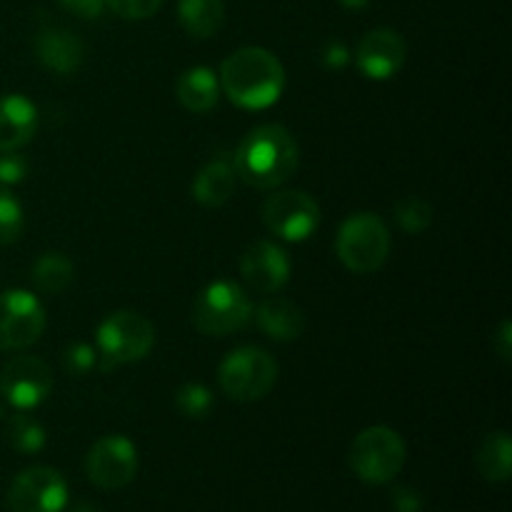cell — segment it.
Segmentation results:
<instances>
[{
    "instance_id": "cell-7",
    "label": "cell",
    "mask_w": 512,
    "mask_h": 512,
    "mask_svg": "<svg viewBox=\"0 0 512 512\" xmlns=\"http://www.w3.org/2000/svg\"><path fill=\"white\" fill-rule=\"evenodd\" d=\"M253 318V305L245 290L230 280H215L200 290L193 305V325L198 333L223 338L245 328Z\"/></svg>"
},
{
    "instance_id": "cell-31",
    "label": "cell",
    "mask_w": 512,
    "mask_h": 512,
    "mask_svg": "<svg viewBox=\"0 0 512 512\" xmlns=\"http://www.w3.org/2000/svg\"><path fill=\"white\" fill-rule=\"evenodd\" d=\"M58 3L63 5L65 10H70V13H75L78 18L85 20L98 18L105 8V0H58Z\"/></svg>"
},
{
    "instance_id": "cell-13",
    "label": "cell",
    "mask_w": 512,
    "mask_h": 512,
    "mask_svg": "<svg viewBox=\"0 0 512 512\" xmlns=\"http://www.w3.org/2000/svg\"><path fill=\"white\" fill-rule=\"evenodd\" d=\"M240 275L255 293H278L290 280L288 253L270 240H258L240 258Z\"/></svg>"
},
{
    "instance_id": "cell-2",
    "label": "cell",
    "mask_w": 512,
    "mask_h": 512,
    "mask_svg": "<svg viewBox=\"0 0 512 512\" xmlns=\"http://www.w3.org/2000/svg\"><path fill=\"white\" fill-rule=\"evenodd\" d=\"M220 88L238 108L265 110L283 95V63L265 48H240L225 58Z\"/></svg>"
},
{
    "instance_id": "cell-16",
    "label": "cell",
    "mask_w": 512,
    "mask_h": 512,
    "mask_svg": "<svg viewBox=\"0 0 512 512\" xmlns=\"http://www.w3.org/2000/svg\"><path fill=\"white\" fill-rule=\"evenodd\" d=\"M38 130V108L25 95H0V153L18 150Z\"/></svg>"
},
{
    "instance_id": "cell-35",
    "label": "cell",
    "mask_w": 512,
    "mask_h": 512,
    "mask_svg": "<svg viewBox=\"0 0 512 512\" xmlns=\"http://www.w3.org/2000/svg\"><path fill=\"white\" fill-rule=\"evenodd\" d=\"M70 512H103V510H100L98 505H93V503H78Z\"/></svg>"
},
{
    "instance_id": "cell-8",
    "label": "cell",
    "mask_w": 512,
    "mask_h": 512,
    "mask_svg": "<svg viewBox=\"0 0 512 512\" xmlns=\"http://www.w3.org/2000/svg\"><path fill=\"white\" fill-rule=\"evenodd\" d=\"M5 503L10 512H63L68 505V483L58 470L35 465L15 475Z\"/></svg>"
},
{
    "instance_id": "cell-23",
    "label": "cell",
    "mask_w": 512,
    "mask_h": 512,
    "mask_svg": "<svg viewBox=\"0 0 512 512\" xmlns=\"http://www.w3.org/2000/svg\"><path fill=\"white\" fill-rule=\"evenodd\" d=\"M8 440L18 453H40L45 445V430L40 428L38 420L25 415V410H20L8 420Z\"/></svg>"
},
{
    "instance_id": "cell-20",
    "label": "cell",
    "mask_w": 512,
    "mask_h": 512,
    "mask_svg": "<svg viewBox=\"0 0 512 512\" xmlns=\"http://www.w3.org/2000/svg\"><path fill=\"white\" fill-rule=\"evenodd\" d=\"M178 18L193 38H213L225 20L223 0H180Z\"/></svg>"
},
{
    "instance_id": "cell-4",
    "label": "cell",
    "mask_w": 512,
    "mask_h": 512,
    "mask_svg": "<svg viewBox=\"0 0 512 512\" xmlns=\"http://www.w3.org/2000/svg\"><path fill=\"white\" fill-rule=\"evenodd\" d=\"M335 253L350 273H375L390 255L388 225L373 213L350 215L338 230Z\"/></svg>"
},
{
    "instance_id": "cell-18",
    "label": "cell",
    "mask_w": 512,
    "mask_h": 512,
    "mask_svg": "<svg viewBox=\"0 0 512 512\" xmlns=\"http://www.w3.org/2000/svg\"><path fill=\"white\" fill-rule=\"evenodd\" d=\"M235 173L233 158L228 155H218L215 160H210L203 170L198 173L193 183V198L198 200L203 208H220L230 200L235 190Z\"/></svg>"
},
{
    "instance_id": "cell-25",
    "label": "cell",
    "mask_w": 512,
    "mask_h": 512,
    "mask_svg": "<svg viewBox=\"0 0 512 512\" xmlns=\"http://www.w3.org/2000/svg\"><path fill=\"white\" fill-rule=\"evenodd\" d=\"M23 208L5 185H0V245H10L23 233Z\"/></svg>"
},
{
    "instance_id": "cell-15",
    "label": "cell",
    "mask_w": 512,
    "mask_h": 512,
    "mask_svg": "<svg viewBox=\"0 0 512 512\" xmlns=\"http://www.w3.org/2000/svg\"><path fill=\"white\" fill-rule=\"evenodd\" d=\"M35 53H38V60L48 70L58 75H70L83 63L85 45L70 30L50 25V28L40 30L38 38H35Z\"/></svg>"
},
{
    "instance_id": "cell-24",
    "label": "cell",
    "mask_w": 512,
    "mask_h": 512,
    "mask_svg": "<svg viewBox=\"0 0 512 512\" xmlns=\"http://www.w3.org/2000/svg\"><path fill=\"white\" fill-rule=\"evenodd\" d=\"M395 220H398V225L405 233L420 235L433 223V208L423 198H413L410 195V198H403L395 205Z\"/></svg>"
},
{
    "instance_id": "cell-1",
    "label": "cell",
    "mask_w": 512,
    "mask_h": 512,
    "mask_svg": "<svg viewBox=\"0 0 512 512\" xmlns=\"http://www.w3.org/2000/svg\"><path fill=\"white\" fill-rule=\"evenodd\" d=\"M300 150L283 125H258L250 130L233 155L235 173L243 183L258 190L283 185L298 168Z\"/></svg>"
},
{
    "instance_id": "cell-12",
    "label": "cell",
    "mask_w": 512,
    "mask_h": 512,
    "mask_svg": "<svg viewBox=\"0 0 512 512\" xmlns=\"http://www.w3.org/2000/svg\"><path fill=\"white\" fill-rule=\"evenodd\" d=\"M53 390V373L35 355H18L0 373V395L15 410H33Z\"/></svg>"
},
{
    "instance_id": "cell-5",
    "label": "cell",
    "mask_w": 512,
    "mask_h": 512,
    "mask_svg": "<svg viewBox=\"0 0 512 512\" xmlns=\"http://www.w3.org/2000/svg\"><path fill=\"white\" fill-rule=\"evenodd\" d=\"M350 468L363 483H393L405 465V443L395 430L373 425L355 435L350 445Z\"/></svg>"
},
{
    "instance_id": "cell-28",
    "label": "cell",
    "mask_w": 512,
    "mask_h": 512,
    "mask_svg": "<svg viewBox=\"0 0 512 512\" xmlns=\"http://www.w3.org/2000/svg\"><path fill=\"white\" fill-rule=\"evenodd\" d=\"M105 5H108L115 15H120V18L143 20L158 13L163 0H105Z\"/></svg>"
},
{
    "instance_id": "cell-3",
    "label": "cell",
    "mask_w": 512,
    "mask_h": 512,
    "mask_svg": "<svg viewBox=\"0 0 512 512\" xmlns=\"http://www.w3.org/2000/svg\"><path fill=\"white\" fill-rule=\"evenodd\" d=\"M98 368L103 373L118 365L138 363L155 345V328L148 318L133 310L110 313L98 328Z\"/></svg>"
},
{
    "instance_id": "cell-19",
    "label": "cell",
    "mask_w": 512,
    "mask_h": 512,
    "mask_svg": "<svg viewBox=\"0 0 512 512\" xmlns=\"http://www.w3.org/2000/svg\"><path fill=\"white\" fill-rule=\"evenodd\" d=\"M175 93H178L180 105L185 110L203 115L218 105L220 83L213 70L203 68V65H195V68H188L180 75L178 85H175Z\"/></svg>"
},
{
    "instance_id": "cell-27",
    "label": "cell",
    "mask_w": 512,
    "mask_h": 512,
    "mask_svg": "<svg viewBox=\"0 0 512 512\" xmlns=\"http://www.w3.org/2000/svg\"><path fill=\"white\" fill-rule=\"evenodd\" d=\"M98 358H100L98 348H93V345H88V343H75L65 350L63 363H65V370H68V373L85 375V373H90L93 368H98Z\"/></svg>"
},
{
    "instance_id": "cell-30",
    "label": "cell",
    "mask_w": 512,
    "mask_h": 512,
    "mask_svg": "<svg viewBox=\"0 0 512 512\" xmlns=\"http://www.w3.org/2000/svg\"><path fill=\"white\" fill-rule=\"evenodd\" d=\"M393 508L395 512H420L423 510V498L410 485H398L393 490Z\"/></svg>"
},
{
    "instance_id": "cell-21",
    "label": "cell",
    "mask_w": 512,
    "mask_h": 512,
    "mask_svg": "<svg viewBox=\"0 0 512 512\" xmlns=\"http://www.w3.org/2000/svg\"><path fill=\"white\" fill-rule=\"evenodd\" d=\"M475 465L488 483H508L512 473V443L508 433L503 430L490 433L478 448Z\"/></svg>"
},
{
    "instance_id": "cell-32",
    "label": "cell",
    "mask_w": 512,
    "mask_h": 512,
    "mask_svg": "<svg viewBox=\"0 0 512 512\" xmlns=\"http://www.w3.org/2000/svg\"><path fill=\"white\" fill-rule=\"evenodd\" d=\"M348 63H350V53H348V48L340 43V40H333V43L325 45V50H323V65H325V68L340 70V68H345Z\"/></svg>"
},
{
    "instance_id": "cell-17",
    "label": "cell",
    "mask_w": 512,
    "mask_h": 512,
    "mask_svg": "<svg viewBox=\"0 0 512 512\" xmlns=\"http://www.w3.org/2000/svg\"><path fill=\"white\" fill-rule=\"evenodd\" d=\"M255 323L263 330L268 338L278 340V343H288L303 335L305 330V315L293 300L288 298H265L263 303L255 308Z\"/></svg>"
},
{
    "instance_id": "cell-33",
    "label": "cell",
    "mask_w": 512,
    "mask_h": 512,
    "mask_svg": "<svg viewBox=\"0 0 512 512\" xmlns=\"http://www.w3.org/2000/svg\"><path fill=\"white\" fill-rule=\"evenodd\" d=\"M493 348L505 363H510V353H512V325L510 320H503L498 328V333L493 335Z\"/></svg>"
},
{
    "instance_id": "cell-10",
    "label": "cell",
    "mask_w": 512,
    "mask_h": 512,
    "mask_svg": "<svg viewBox=\"0 0 512 512\" xmlns=\"http://www.w3.org/2000/svg\"><path fill=\"white\" fill-rule=\"evenodd\" d=\"M45 330V310L28 290L0 293V350H23L38 343Z\"/></svg>"
},
{
    "instance_id": "cell-11",
    "label": "cell",
    "mask_w": 512,
    "mask_h": 512,
    "mask_svg": "<svg viewBox=\"0 0 512 512\" xmlns=\"http://www.w3.org/2000/svg\"><path fill=\"white\" fill-rule=\"evenodd\" d=\"M90 483L103 490H120L133 483L138 473V450L125 435H105L85 458Z\"/></svg>"
},
{
    "instance_id": "cell-34",
    "label": "cell",
    "mask_w": 512,
    "mask_h": 512,
    "mask_svg": "<svg viewBox=\"0 0 512 512\" xmlns=\"http://www.w3.org/2000/svg\"><path fill=\"white\" fill-rule=\"evenodd\" d=\"M368 3H370V0H340V5H343V8H348V10H360V8H365Z\"/></svg>"
},
{
    "instance_id": "cell-9",
    "label": "cell",
    "mask_w": 512,
    "mask_h": 512,
    "mask_svg": "<svg viewBox=\"0 0 512 512\" xmlns=\"http://www.w3.org/2000/svg\"><path fill=\"white\" fill-rule=\"evenodd\" d=\"M263 223L278 238L303 243L318 230L320 208L303 190H283L265 200Z\"/></svg>"
},
{
    "instance_id": "cell-29",
    "label": "cell",
    "mask_w": 512,
    "mask_h": 512,
    "mask_svg": "<svg viewBox=\"0 0 512 512\" xmlns=\"http://www.w3.org/2000/svg\"><path fill=\"white\" fill-rule=\"evenodd\" d=\"M28 175V160L15 150L0 153V185H18Z\"/></svg>"
},
{
    "instance_id": "cell-6",
    "label": "cell",
    "mask_w": 512,
    "mask_h": 512,
    "mask_svg": "<svg viewBox=\"0 0 512 512\" xmlns=\"http://www.w3.org/2000/svg\"><path fill=\"white\" fill-rule=\"evenodd\" d=\"M275 380H278V363L273 355L255 345H245L228 353L218 370V383L223 393L238 403L263 400L273 390Z\"/></svg>"
},
{
    "instance_id": "cell-22",
    "label": "cell",
    "mask_w": 512,
    "mask_h": 512,
    "mask_svg": "<svg viewBox=\"0 0 512 512\" xmlns=\"http://www.w3.org/2000/svg\"><path fill=\"white\" fill-rule=\"evenodd\" d=\"M30 278L33 285L45 295H63L65 290L73 285L75 280V268L63 253H43L35 260L33 270H30Z\"/></svg>"
},
{
    "instance_id": "cell-14",
    "label": "cell",
    "mask_w": 512,
    "mask_h": 512,
    "mask_svg": "<svg viewBox=\"0 0 512 512\" xmlns=\"http://www.w3.org/2000/svg\"><path fill=\"white\" fill-rule=\"evenodd\" d=\"M405 58H408V45H405L403 35L398 30L378 28L370 30L358 45V68L363 70L368 78L373 80H388L403 68Z\"/></svg>"
},
{
    "instance_id": "cell-26",
    "label": "cell",
    "mask_w": 512,
    "mask_h": 512,
    "mask_svg": "<svg viewBox=\"0 0 512 512\" xmlns=\"http://www.w3.org/2000/svg\"><path fill=\"white\" fill-rule=\"evenodd\" d=\"M175 405H178V410L185 418L198 420L210 413V408H213V395H210V390L205 388V385L185 383L183 388L175 393Z\"/></svg>"
}]
</instances>
